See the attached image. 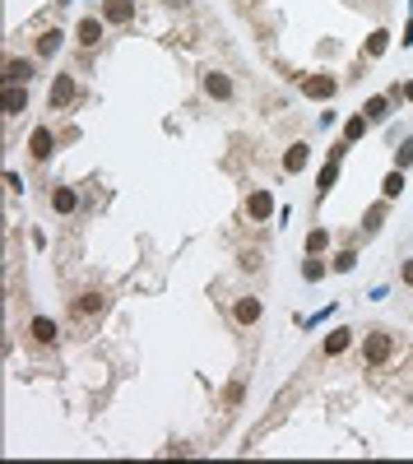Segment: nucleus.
Listing matches in <instances>:
<instances>
[{
    "label": "nucleus",
    "instance_id": "nucleus-14",
    "mask_svg": "<svg viewBox=\"0 0 413 464\" xmlns=\"http://www.w3.org/2000/svg\"><path fill=\"white\" fill-rule=\"evenodd\" d=\"M232 316H237V325H256L261 321V302H256V297H242V302L232 307Z\"/></svg>",
    "mask_w": 413,
    "mask_h": 464
},
{
    "label": "nucleus",
    "instance_id": "nucleus-27",
    "mask_svg": "<svg viewBox=\"0 0 413 464\" xmlns=\"http://www.w3.org/2000/svg\"><path fill=\"white\" fill-rule=\"evenodd\" d=\"M321 274H325V265L316 260V256H311V260L302 265V278H311V283H316V278H321Z\"/></svg>",
    "mask_w": 413,
    "mask_h": 464
},
{
    "label": "nucleus",
    "instance_id": "nucleus-12",
    "mask_svg": "<svg viewBox=\"0 0 413 464\" xmlns=\"http://www.w3.org/2000/svg\"><path fill=\"white\" fill-rule=\"evenodd\" d=\"M51 209H56V214H75L79 209L75 186H56V190H51Z\"/></svg>",
    "mask_w": 413,
    "mask_h": 464
},
{
    "label": "nucleus",
    "instance_id": "nucleus-23",
    "mask_svg": "<svg viewBox=\"0 0 413 464\" xmlns=\"http://www.w3.org/2000/svg\"><path fill=\"white\" fill-rule=\"evenodd\" d=\"M385 46H390V33L376 28V33L367 37V56H385Z\"/></svg>",
    "mask_w": 413,
    "mask_h": 464
},
{
    "label": "nucleus",
    "instance_id": "nucleus-17",
    "mask_svg": "<svg viewBox=\"0 0 413 464\" xmlns=\"http://www.w3.org/2000/svg\"><path fill=\"white\" fill-rule=\"evenodd\" d=\"M349 343H353V330H335V334L325 339V348H321V353H325V357H339L344 348H349Z\"/></svg>",
    "mask_w": 413,
    "mask_h": 464
},
{
    "label": "nucleus",
    "instance_id": "nucleus-7",
    "mask_svg": "<svg viewBox=\"0 0 413 464\" xmlns=\"http://www.w3.org/2000/svg\"><path fill=\"white\" fill-rule=\"evenodd\" d=\"M75 98H79V84L70 75H56V84H51V107L61 111V107H70Z\"/></svg>",
    "mask_w": 413,
    "mask_h": 464
},
{
    "label": "nucleus",
    "instance_id": "nucleus-8",
    "mask_svg": "<svg viewBox=\"0 0 413 464\" xmlns=\"http://www.w3.org/2000/svg\"><path fill=\"white\" fill-rule=\"evenodd\" d=\"M204 93L218 98V102H228V98H232V79L223 75V70H204Z\"/></svg>",
    "mask_w": 413,
    "mask_h": 464
},
{
    "label": "nucleus",
    "instance_id": "nucleus-19",
    "mask_svg": "<svg viewBox=\"0 0 413 464\" xmlns=\"http://www.w3.org/2000/svg\"><path fill=\"white\" fill-rule=\"evenodd\" d=\"M362 116H367V121H385V116H390V98H367Z\"/></svg>",
    "mask_w": 413,
    "mask_h": 464
},
{
    "label": "nucleus",
    "instance_id": "nucleus-24",
    "mask_svg": "<svg viewBox=\"0 0 413 464\" xmlns=\"http://www.w3.org/2000/svg\"><path fill=\"white\" fill-rule=\"evenodd\" d=\"M381 223H385V204H371V209H367V218H362V228H367V232H376Z\"/></svg>",
    "mask_w": 413,
    "mask_h": 464
},
{
    "label": "nucleus",
    "instance_id": "nucleus-6",
    "mask_svg": "<svg viewBox=\"0 0 413 464\" xmlns=\"http://www.w3.org/2000/svg\"><path fill=\"white\" fill-rule=\"evenodd\" d=\"M135 19V0H103V24H130Z\"/></svg>",
    "mask_w": 413,
    "mask_h": 464
},
{
    "label": "nucleus",
    "instance_id": "nucleus-9",
    "mask_svg": "<svg viewBox=\"0 0 413 464\" xmlns=\"http://www.w3.org/2000/svg\"><path fill=\"white\" fill-rule=\"evenodd\" d=\"M5 84H33V61L10 56V61H5Z\"/></svg>",
    "mask_w": 413,
    "mask_h": 464
},
{
    "label": "nucleus",
    "instance_id": "nucleus-10",
    "mask_svg": "<svg viewBox=\"0 0 413 464\" xmlns=\"http://www.w3.org/2000/svg\"><path fill=\"white\" fill-rule=\"evenodd\" d=\"M75 37H79V46H84V51H89V46H98V42H103V19H79Z\"/></svg>",
    "mask_w": 413,
    "mask_h": 464
},
{
    "label": "nucleus",
    "instance_id": "nucleus-29",
    "mask_svg": "<svg viewBox=\"0 0 413 464\" xmlns=\"http://www.w3.org/2000/svg\"><path fill=\"white\" fill-rule=\"evenodd\" d=\"M399 283H409V288H413V260H404V269H399Z\"/></svg>",
    "mask_w": 413,
    "mask_h": 464
},
{
    "label": "nucleus",
    "instance_id": "nucleus-4",
    "mask_svg": "<svg viewBox=\"0 0 413 464\" xmlns=\"http://www.w3.org/2000/svg\"><path fill=\"white\" fill-rule=\"evenodd\" d=\"M75 316H84V321H89V316H103V311H107V293H98V288H89V293H79L75 297Z\"/></svg>",
    "mask_w": 413,
    "mask_h": 464
},
{
    "label": "nucleus",
    "instance_id": "nucleus-2",
    "mask_svg": "<svg viewBox=\"0 0 413 464\" xmlns=\"http://www.w3.org/2000/svg\"><path fill=\"white\" fill-rule=\"evenodd\" d=\"M335 75H302V93L311 98V102H330L335 98Z\"/></svg>",
    "mask_w": 413,
    "mask_h": 464
},
{
    "label": "nucleus",
    "instance_id": "nucleus-3",
    "mask_svg": "<svg viewBox=\"0 0 413 464\" xmlns=\"http://www.w3.org/2000/svg\"><path fill=\"white\" fill-rule=\"evenodd\" d=\"M51 149H56V135H51L46 125H37V130L28 135V158H33V163H46V158H51Z\"/></svg>",
    "mask_w": 413,
    "mask_h": 464
},
{
    "label": "nucleus",
    "instance_id": "nucleus-26",
    "mask_svg": "<svg viewBox=\"0 0 413 464\" xmlns=\"http://www.w3.org/2000/svg\"><path fill=\"white\" fill-rule=\"evenodd\" d=\"M409 163H413V139H404L395 149V168H409Z\"/></svg>",
    "mask_w": 413,
    "mask_h": 464
},
{
    "label": "nucleus",
    "instance_id": "nucleus-5",
    "mask_svg": "<svg viewBox=\"0 0 413 464\" xmlns=\"http://www.w3.org/2000/svg\"><path fill=\"white\" fill-rule=\"evenodd\" d=\"M0 107H5V116H19V111L28 107V84H5V93H0Z\"/></svg>",
    "mask_w": 413,
    "mask_h": 464
},
{
    "label": "nucleus",
    "instance_id": "nucleus-25",
    "mask_svg": "<svg viewBox=\"0 0 413 464\" xmlns=\"http://www.w3.org/2000/svg\"><path fill=\"white\" fill-rule=\"evenodd\" d=\"M242 395H246V386H242V381H232V386L223 390V409H237V404H242Z\"/></svg>",
    "mask_w": 413,
    "mask_h": 464
},
{
    "label": "nucleus",
    "instance_id": "nucleus-15",
    "mask_svg": "<svg viewBox=\"0 0 413 464\" xmlns=\"http://www.w3.org/2000/svg\"><path fill=\"white\" fill-rule=\"evenodd\" d=\"M306 158H311V149H306V144H292L288 154H283V172H288V177H292V172H302Z\"/></svg>",
    "mask_w": 413,
    "mask_h": 464
},
{
    "label": "nucleus",
    "instance_id": "nucleus-28",
    "mask_svg": "<svg viewBox=\"0 0 413 464\" xmlns=\"http://www.w3.org/2000/svg\"><path fill=\"white\" fill-rule=\"evenodd\" d=\"M353 265H358V251H339V256H335V269H353Z\"/></svg>",
    "mask_w": 413,
    "mask_h": 464
},
{
    "label": "nucleus",
    "instance_id": "nucleus-20",
    "mask_svg": "<svg viewBox=\"0 0 413 464\" xmlns=\"http://www.w3.org/2000/svg\"><path fill=\"white\" fill-rule=\"evenodd\" d=\"M325 247H330V232H325V228H311V232H306V256H321Z\"/></svg>",
    "mask_w": 413,
    "mask_h": 464
},
{
    "label": "nucleus",
    "instance_id": "nucleus-22",
    "mask_svg": "<svg viewBox=\"0 0 413 464\" xmlns=\"http://www.w3.org/2000/svg\"><path fill=\"white\" fill-rule=\"evenodd\" d=\"M367 116H349V125H344V139H349V144H353V139H362V135H367Z\"/></svg>",
    "mask_w": 413,
    "mask_h": 464
},
{
    "label": "nucleus",
    "instance_id": "nucleus-16",
    "mask_svg": "<svg viewBox=\"0 0 413 464\" xmlns=\"http://www.w3.org/2000/svg\"><path fill=\"white\" fill-rule=\"evenodd\" d=\"M335 181H339V163H325V168H321V177H316V200H325Z\"/></svg>",
    "mask_w": 413,
    "mask_h": 464
},
{
    "label": "nucleus",
    "instance_id": "nucleus-18",
    "mask_svg": "<svg viewBox=\"0 0 413 464\" xmlns=\"http://www.w3.org/2000/svg\"><path fill=\"white\" fill-rule=\"evenodd\" d=\"M381 195H385V200H399V195H404V168H395L381 181Z\"/></svg>",
    "mask_w": 413,
    "mask_h": 464
},
{
    "label": "nucleus",
    "instance_id": "nucleus-11",
    "mask_svg": "<svg viewBox=\"0 0 413 464\" xmlns=\"http://www.w3.org/2000/svg\"><path fill=\"white\" fill-rule=\"evenodd\" d=\"M28 334H33V343H56V321L51 316H33Z\"/></svg>",
    "mask_w": 413,
    "mask_h": 464
},
{
    "label": "nucleus",
    "instance_id": "nucleus-13",
    "mask_svg": "<svg viewBox=\"0 0 413 464\" xmlns=\"http://www.w3.org/2000/svg\"><path fill=\"white\" fill-rule=\"evenodd\" d=\"M246 214H251V218H270V214H274V200H270L265 190H251V200H246Z\"/></svg>",
    "mask_w": 413,
    "mask_h": 464
},
{
    "label": "nucleus",
    "instance_id": "nucleus-21",
    "mask_svg": "<svg viewBox=\"0 0 413 464\" xmlns=\"http://www.w3.org/2000/svg\"><path fill=\"white\" fill-rule=\"evenodd\" d=\"M56 51H61V33L46 28L42 37H37V56H56Z\"/></svg>",
    "mask_w": 413,
    "mask_h": 464
},
{
    "label": "nucleus",
    "instance_id": "nucleus-1",
    "mask_svg": "<svg viewBox=\"0 0 413 464\" xmlns=\"http://www.w3.org/2000/svg\"><path fill=\"white\" fill-rule=\"evenodd\" d=\"M390 353H395V339H390L385 330H367V334H362V362H367V367H381Z\"/></svg>",
    "mask_w": 413,
    "mask_h": 464
}]
</instances>
